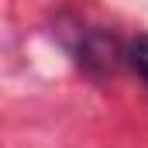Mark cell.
Returning a JSON list of instances; mask_svg holds the SVG:
<instances>
[{"instance_id":"1","label":"cell","mask_w":148,"mask_h":148,"mask_svg":"<svg viewBox=\"0 0 148 148\" xmlns=\"http://www.w3.org/2000/svg\"><path fill=\"white\" fill-rule=\"evenodd\" d=\"M79 62L90 69V73H114V66L121 62V48H117V41L107 35H100V31H93V35H86L79 41Z\"/></svg>"},{"instance_id":"2","label":"cell","mask_w":148,"mask_h":148,"mask_svg":"<svg viewBox=\"0 0 148 148\" xmlns=\"http://www.w3.org/2000/svg\"><path fill=\"white\" fill-rule=\"evenodd\" d=\"M127 59H131V66L138 69V76L148 83V35H141V38H134V41H131Z\"/></svg>"}]
</instances>
